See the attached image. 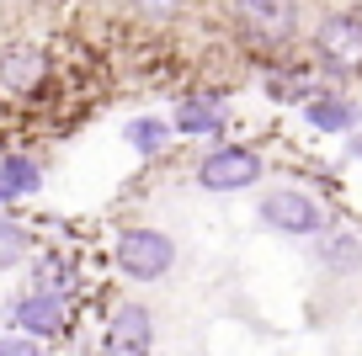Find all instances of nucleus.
I'll use <instances>...</instances> for the list:
<instances>
[{"label": "nucleus", "instance_id": "11", "mask_svg": "<svg viewBox=\"0 0 362 356\" xmlns=\"http://www.w3.org/2000/svg\"><path fill=\"white\" fill-rule=\"evenodd\" d=\"M37 186H43V170H37V160H27V155L0 160V202H22V197H33Z\"/></svg>", "mask_w": 362, "mask_h": 356}, {"label": "nucleus", "instance_id": "14", "mask_svg": "<svg viewBox=\"0 0 362 356\" xmlns=\"http://www.w3.org/2000/svg\"><path fill=\"white\" fill-rule=\"evenodd\" d=\"M33 277H37V287H48V292H69L75 287V261L69 256H37Z\"/></svg>", "mask_w": 362, "mask_h": 356}, {"label": "nucleus", "instance_id": "10", "mask_svg": "<svg viewBox=\"0 0 362 356\" xmlns=\"http://www.w3.org/2000/svg\"><path fill=\"white\" fill-rule=\"evenodd\" d=\"M170 128L176 134H192V138H208L224 128V96H187L176 107V117H170Z\"/></svg>", "mask_w": 362, "mask_h": 356}, {"label": "nucleus", "instance_id": "9", "mask_svg": "<svg viewBox=\"0 0 362 356\" xmlns=\"http://www.w3.org/2000/svg\"><path fill=\"white\" fill-rule=\"evenodd\" d=\"M43 48L37 43H11L6 54H0V85L6 90H33L37 80H43Z\"/></svg>", "mask_w": 362, "mask_h": 356}, {"label": "nucleus", "instance_id": "3", "mask_svg": "<svg viewBox=\"0 0 362 356\" xmlns=\"http://www.w3.org/2000/svg\"><path fill=\"white\" fill-rule=\"evenodd\" d=\"M261 223L277 234H293V239H309V234H325L330 229V213L320 208L309 191H293V186H277L261 197Z\"/></svg>", "mask_w": 362, "mask_h": 356}, {"label": "nucleus", "instance_id": "6", "mask_svg": "<svg viewBox=\"0 0 362 356\" xmlns=\"http://www.w3.org/2000/svg\"><path fill=\"white\" fill-rule=\"evenodd\" d=\"M261 181V155L245 144H224L197 165V186L203 191H245Z\"/></svg>", "mask_w": 362, "mask_h": 356}, {"label": "nucleus", "instance_id": "2", "mask_svg": "<svg viewBox=\"0 0 362 356\" xmlns=\"http://www.w3.org/2000/svg\"><path fill=\"white\" fill-rule=\"evenodd\" d=\"M235 27L256 48H283L298 32V0H235Z\"/></svg>", "mask_w": 362, "mask_h": 356}, {"label": "nucleus", "instance_id": "13", "mask_svg": "<svg viewBox=\"0 0 362 356\" xmlns=\"http://www.w3.org/2000/svg\"><path fill=\"white\" fill-rule=\"evenodd\" d=\"M170 134H176V128H165V117H134V123L123 128V138L139 149V155H160Z\"/></svg>", "mask_w": 362, "mask_h": 356}, {"label": "nucleus", "instance_id": "1", "mask_svg": "<svg viewBox=\"0 0 362 356\" xmlns=\"http://www.w3.org/2000/svg\"><path fill=\"white\" fill-rule=\"evenodd\" d=\"M112 261L123 277L134 282H160L170 266H176V239L160 229H123L112 245Z\"/></svg>", "mask_w": 362, "mask_h": 356}, {"label": "nucleus", "instance_id": "15", "mask_svg": "<svg viewBox=\"0 0 362 356\" xmlns=\"http://www.w3.org/2000/svg\"><path fill=\"white\" fill-rule=\"evenodd\" d=\"M27 256H33L27 229H22V223H11V218H0V271L16 266V261H27Z\"/></svg>", "mask_w": 362, "mask_h": 356}, {"label": "nucleus", "instance_id": "7", "mask_svg": "<svg viewBox=\"0 0 362 356\" xmlns=\"http://www.w3.org/2000/svg\"><path fill=\"white\" fill-rule=\"evenodd\" d=\"M149 351H155V314L144 303H123L107 324L102 356H149Z\"/></svg>", "mask_w": 362, "mask_h": 356}, {"label": "nucleus", "instance_id": "12", "mask_svg": "<svg viewBox=\"0 0 362 356\" xmlns=\"http://www.w3.org/2000/svg\"><path fill=\"white\" fill-rule=\"evenodd\" d=\"M309 128H320V134H351V123H357V107H351L346 96H315L304 107Z\"/></svg>", "mask_w": 362, "mask_h": 356}, {"label": "nucleus", "instance_id": "16", "mask_svg": "<svg viewBox=\"0 0 362 356\" xmlns=\"http://www.w3.org/2000/svg\"><path fill=\"white\" fill-rule=\"evenodd\" d=\"M0 356H43V345L27 340V335H6V340H0Z\"/></svg>", "mask_w": 362, "mask_h": 356}, {"label": "nucleus", "instance_id": "4", "mask_svg": "<svg viewBox=\"0 0 362 356\" xmlns=\"http://www.w3.org/2000/svg\"><path fill=\"white\" fill-rule=\"evenodd\" d=\"M315 54L325 59L336 75L362 69V16L357 11H330L325 22L315 27Z\"/></svg>", "mask_w": 362, "mask_h": 356}, {"label": "nucleus", "instance_id": "8", "mask_svg": "<svg viewBox=\"0 0 362 356\" xmlns=\"http://www.w3.org/2000/svg\"><path fill=\"white\" fill-rule=\"evenodd\" d=\"M315 266L330 271V277H357L362 271V239L357 234H320V245H315Z\"/></svg>", "mask_w": 362, "mask_h": 356}, {"label": "nucleus", "instance_id": "17", "mask_svg": "<svg viewBox=\"0 0 362 356\" xmlns=\"http://www.w3.org/2000/svg\"><path fill=\"white\" fill-rule=\"evenodd\" d=\"M134 6H139L144 16H176L181 6H187V0H134Z\"/></svg>", "mask_w": 362, "mask_h": 356}, {"label": "nucleus", "instance_id": "5", "mask_svg": "<svg viewBox=\"0 0 362 356\" xmlns=\"http://www.w3.org/2000/svg\"><path fill=\"white\" fill-rule=\"evenodd\" d=\"M6 319H11L22 335H33V340H54V335H64V324H69V292L33 287L27 298H16L11 309H6Z\"/></svg>", "mask_w": 362, "mask_h": 356}]
</instances>
